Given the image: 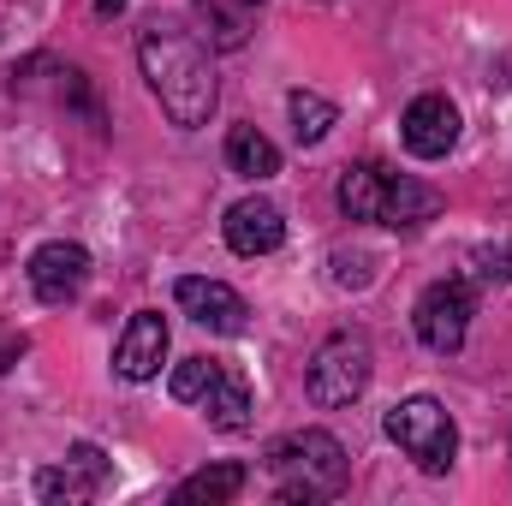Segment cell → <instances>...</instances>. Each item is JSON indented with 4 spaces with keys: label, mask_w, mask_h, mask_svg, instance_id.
<instances>
[{
    "label": "cell",
    "mask_w": 512,
    "mask_h": 506,
    "mask_svg": "<svg viewBox=\"0 0 512 506\" xmlns=\"http://www.w3.org/2000/svg\"><path fill=\"white\" fill-rule=\"evenodd\" d=\"M137 66H143V78H149V96L161 102V114H167L173 126L179 131L209 126L221 84H215L209 48H203L197 30H185L179 18L143 24V36H137Z\"/></svg>",
    "instance_id": "cell-1"
},
{
    "label": "cell",
    "mask_w": 512,
    "mask_h": 506,
    "mask_svg": "<svg viewBox=\"0 0 512 506\" xmlns=\"http://www.w3.org/2000/svg\"><path fill=\"white\" fill-rule=\"evenodd\" d=\"M334 197H340V215L346 221H376V227H405V233L441 215V191L435 185H417L405 173H387L376 161L346 167L340 185H334Z\"/></svg>",
    "instance_id": "cell-2"
},
{
    "label": "cell",
    "mask_w": 512,
    "mask_h": 506,
    "mask_svg": "<svg viewBox=\"0 0 512 506\" xmlns=\"http://www.w3.org/2000/svg\"><path fill=\"white\" fill-rule=\"evenodd\" d=\"M268 477H274V495L286 506H310V501H334L346 489L352 465H346L340 435L298 429V435H286V441L268 447Z\"/></svg>",
    "instance_id": "cell-3"
},
{
    "label": "cell",
    "mask_w": 512,
    "mask_h": 506,
    "mask_svg": "<svg viewBox=\"0 0 512 506\" xmlns=\"http://www.w3.org/2000/svg\"><path fill=\"white\" fill-rule=\"evenodd\" d=\"M382 429H387V441H393L417 471H429V477H447L453 459H459V423H453V411H447L441 399H429V393L399 399V405L387 411Z\"/></svg>",
    "instance_id": "cell-4"
},
{
    "label": "cell",
    "mask_w": 512,
    "mask_h": 506,
    "mask_svg": "<svg viewBox=\"0 0 512 506\" xmlns=\"http://www.w3.org/2000/svg\"><path fill=\"white\" fill-rule=\"evenodd\" d=\"M370 376H376V346H370V334L340 328V334H328V340L310 352L304 387H310V399H316L322 411H340V405H358V399H364Z\"/></svg>",
    "instance_id": "cell-5"
},
{
    "label": "cell",
    "mask_w": 512,
    "mask_h": 506,
    "mask_svg": "<svg viewBox=\"0 0 512 506\" xmlns=\"http://www.w3.org/2000/svg\"><path fill=\"white\" fill-rule=\"evenodd\" d=\"M471 316H477V292L465 280H435V286H423V298L411 310V328L435 358H453L471 334Z\"/></svg>",
    "instance_id": "cell-6"
},
{
    "label": "cell",
    "mask_w": 512,
    "mask_h": 506,
    "mask_svg": "<svg viewBox=\"0 0 512 506\" xmlns=\"http://www.w3.org/2000/svg\"><path fill=\"white\" fill-rule=\"evenodd\" d=\"M24 274H30V292L42 304H72L90 286V251L72 245V239H48V245L30 251V268Z\"/></svg>",
    "instance_id": "cell-7"
},
{
    "label": "cell",
    "mask_w": 512,
    "mask_h": 506,
    "mask_svg": "<svg viewBox=\"0 0 512 506\" xmlns=\"http://www.w3.org/2000/svg\"><path fill=\"white\" fill-rule=\"evenodd\" d=\"M399 143H405L417 161H441V155L459 143V108H453L441 90L417 96V102L399 114Z\"/></svg>",
    "instance_id": "cell-8"
},
{
    "label": "cell",
    "mask_w": 512,
    "mask_h": 506,
    "mask_svg": "<svg viewBox=\"0 0 512 506\" xmlns=\"http://www.w3.org/2000/svg\"><path fill=\"white\" fill-rule=\"evenodd\" d=\"M173 298H179V310L197 322V328H209V334H245V298L227 286V280H209V274H185L179 286H173Z\"/></svg>",
    "instance_id": "cell-9"
},
{
    "label": "cell",
    "mask_w": 512,
    "mask_h": 506,
    "mask_svg": "<svg viewBox=\"0 0 512 506\" xmlns=\"http://www.w3.org/2000/svg\"><path fill=\"white\" fill-rule=\"evenodd\" d=\"M221 233H227V251L233 256H274L286 245V215L268 197H245V203L227 209Z\"/></svg>",
    "instance_id": "cell-10"
},
{
    "label": "cell",
    "mask_w": 512,
    "mask_h": 506,
    "mask_svg": "<svg viewBox=\"0 0 512 506\" xmlns=\"http://www.w3.org/2000/svg\"><path fill=\"white\" fill-rule=\"evenodd\" d=\"M108 483V459H102V447H72L66 453V465H48L42 477H36V495L48 506H78V501H90L96 489Z\"/></svg>",
    "instance_id": "cell-11"
},
{
    "label": "cell",
    "mask_w": 512,
    "mask_h": 506,
    "mask_svg": "<svg viewBox=\"0 0 512 506\" xmlns=\"http://www.w3.org/2000/svg\"><path fill=\"white\" fill-rule=\"evenodd\" d=\"M161 364H167V316L137 310L126 322V334H120V346H114V370L126 381H149L161 376Z\"/></svg>",
    "instance_id": "cell-12"
},
{
    "label": "cell",
    "mask_w": 512,
    "mask_h": 506,
    "mask_svg": "<svg viewBox=\"0 0 512 506\" xmlns=\"http://www.w3.org/2000/svg\"><path fill=\"white\" fill-rule=\"evenodd\" d=\"M262 6H268V0H191V18H197V36H203L209 48L233 54V48L251 42Z\"/></svg>",
    "instance_id": "cell-13"
},
{
    "label": "cell",
    "mask_w": 512,
    "mask_h": 506,
    "mask_svg": "<svg viewBox=\"0 0 512 506\" xmlns=\"http://www.w3.org/2000/svg\"><path fill=\"white\" fill-rule=\"evenodd\" d=\"M197 405H203V417H209L221 435H245V429H251V381L239 376L233 364H221V370H215L209 393H203Z\"/></svg>",
    "instance_id": "cell-14"
},
{
    "label": "cell",
    "mask_w": 512,
    "mask_h": 506,
    "mask_svg": "<svg viewBox=\"0 0 512 506\" xmlns=\"http://www.w3.org/2000/svg\"><path fill=\"white\" fill-rule=\"evenodd\" d=\"M227 167H233L239 179H274V173H280V149H274L256 126H233L227 131Z\"/></svg>",
    "instance_id": "cell-15"
},
{
    "label": "cell",
    "mask_w": 512,
    "mask_h": 506,
    "mask_svg": "<svg viewBox=\"0 0 512 506\" xmlns=\"http://www.w3.org/2000/svg\"><path fill=\"white\" fill-rule=\"evenodd\" d=\"M286 114H292V137L310 149V143H322L328 131H334V120H340V108L328 102V96H316V90H292L286 96Z\"/></svg>",
    "instance_id": "cell-16"
},
{
    "label": "cell",
    "mask_w": 512,
    "mask_h": 506,
    "mask_svg": "<svg viewBox=\"0 0 512 506\" xmlns=\"http://www.w3.org/2000/svg\"><path fill=\"white\" fill-rule=\"evenodd\" d=\"M233 495H245V465H209V471H197L173 489V501H209V506L233 501Z\"/></svg>",
    "instance_id": "cell-17"
},
{
    "label": "cell",
    "mask_w": 512,
    "mask_h": 506,
    "mask_svg": "<svg viewBox=\"0 0 512 506\" xmlns=\"http://www.w3.org/2000/svg\"><path fill=\"white\" fill-rule=\"evenodd\" d=\"M215 370H221V358H185V364L173 370V381H167V387H173V399H179V405H197V399L209 393Z\"/></svg>",
    "instance_id": "cell-18"
},
{
    "label": "cell",
    "mask_w": 512,
    "mask_h": 506,
    "mask_svg": "<svg viewBox=\"0 0 512 506\" xmlns=\"http://www.w3.org/2000/svg\"><path fill=\"white\" fill-rule=\"evenodd\" d=\"M477 274L483 280H512V251H477Z\"/></svg>",
    "instance_id": "cell-19"
},
{
    "label": "cell",
    "mask_w": 512,
    "mask_h": 506,
    "mask_svg": "<svg viewBox=\"0 0 512 506\" xmlns=\"http://www.w3.org/2000/svg\"><path fill=\"white\" fill-rule=\"evenodd\" d=\"M18 358H24V334H18V328H0V376H6Z\"/></svg>",
    "instance_id": "cell-20"
}]
</instances>
